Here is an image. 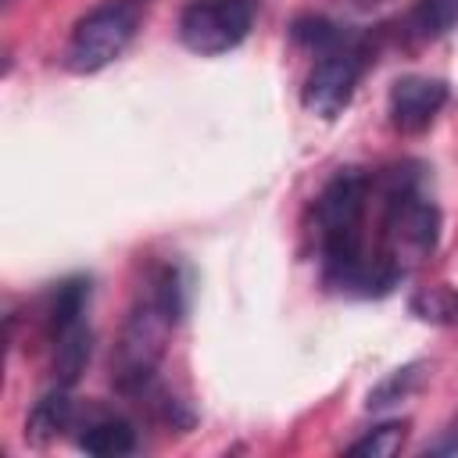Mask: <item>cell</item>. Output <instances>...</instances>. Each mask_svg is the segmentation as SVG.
Here are the masks:
<instances>
[{"instance_id": "277c9868", "label": "cell", "mask_w": 458, "mask_h": 458, "mask_svg": "<svg viewBox=\"0 0 458 458\" xmlns=\"http://www.w3.org/2000/svg\"><path fill=\"white\" fill-rule=\"evenodd\" d=\"M179 318L150 293L143 290L140 301L132 304L125 326H122V340L111 361V379L125 397H136L140 390H147L157 379V361L165 354V340L172 333Z\"/></svg>"}, {"instance_id": "9c48e42d", "label": "cell", "mask_w": 458, "mask_h": 458, "mask_svg": "<svg viewBox=\"0 0 458 458\" xmlns=\"http://www.w3.org/2000/svg\"><path fill=\"white\" fill-rule=\"evenodd\" d=\"M89 293H93L89 276H68V279H61V283L50 290V301H47V311H43L47 340H50V336H57V333H61V329H68V326L86 322Z\"/></svg>"}, {"instance_id": "7c38bea8", "label": "cell", "mask_w": 458, "mask_h": 458, "mask_svg": "<svg viewBox=\"0 0 458 458\" xmlns=\"http://www.w3.org/2000/svg\"><path fill=\"white\" fill-rule=\"evenodd\" d=\"M458 29V0H415V7L404 14L401 32L411 43H429Z\"/></svg>"}, {"instance_id": "8fae6325", "label": "cell", "mask_w": 458, "mask_h": 458, "mask_svg": "<svg viewBox=\"0 0 458 458\" xmlns=\"http://www.w3.org/2000/svg\"><path fill=\"white\" fill-rule=\"evenodd\" d=\"M50 372H54V386H72L82 369L89 365V351H93V333L86 322L61 329L57 336H50Z\"/></svg>"}, {"instance_id": "8992f818", "label": "cell", "mask_w": 458, "mask_h": 458, "mask_svg": "<svg viewBox=\"0 0 458 458\" xmlns=\"http://www.w3.org/2000/svg\"><path fill=\"white\" fill-rule=\"evenodd\" d=\"M261 11V0H190L179 14V43L200 57H218L236 50Z\"/></svg>"}, {"instance_id": "7a4b0ae2", "label": "cell", "mask_w": 458, "mask_h": 458, "mask_svg": "<svg viewBox=\"0 0 458 458\" xmlns=\"http://www.w3.org/2000/svg\"><path fill=\"white\" fill-rule=\"evenodd\" d=\"M379 229L383 254L408 276L411 265L433 254L440 236V211L422 186L419 165H397L379 179Z\"/></svg>"}, {"instance_id": "4fadbf2b", "label": "cell", "mask_w": 458, "mask_h": 458, "mask_svg": "<svg viewBox=\"0 0 458 458\" xmlns=\"http://www.w3.org/2000/svg\"><path fill=\"white\" fill-rule=\"evenodd\" d=\"M426 361H411V365H401V369H394L386 379H379L372 390H369V411H383V408H390V404H401V401H408L419 386H422V379H426Z\"/></svg>"}, {"instance_id": "52a82bcc", "label": "cell", "mask_w": 458, "mask_h": 458, "mask_svg": "<svg viewBox=\"0 0 458 458\" xmlns=\"http://www.w3.org/2000/svg\"><path fill=\"white\" fill-rule=\"evenodd\" d=\"M451 89L444 79H433V75H401L394 79L390 93H386V114H390V125L397 132H422L433 125V118L444 111Z\"/></svg>"}, {"instance_id": "6da1fadb", "label": "cell", "mask_w": 458, "mask_h": 458, "mask_svg": "<svg viewBox=\"0 0 458 458\" xmlns=\"http://www.w3.org/2000/svg\"><path fill=\"white\" fill-rule=\"evenodd\" d=\"M372 186L376 182L361 168H340L315 197V247L322 279L351 297H383L404 279L401 268L365 243Z\"/></svg>"}, {"instance_id": "30bf717a", "label": "cell", "mask_w": 458, "mask_h": 458, "mask_svg": "<svg viewBox=\"0 0 458 458\" xmlns=\"http://www.w3.org/2000/svg\"><path fill=\"white\" fill-rule=\"evenodd\" d=\"M75 419H79V408H75V401L68 397V386H54L50 394H43V397L32 404V411H29V419H25V437H29L32 444H47V440H54V437L75 429Z\"/></svg>"}, {"instance_id": "5bb4252c", "label": "cell", "mask_w": 458, "mask_h": 458, "mask_svg": "<svg viewBox=\"0 0 458 458\" xmlns=\"http://www.w3.org/2000/svg\"><path fill=\"white\" fill-rule=\"evenodd\" d=\"M404 437H408V422H404V419H394V422H383V426L369 429V433H365L361 440H354V444L347 447V454L390 458V454H397V451H401Z\"/></svg>"}, {"instance_id": "3957f363", "label": "cell", "mask_w": 458, "mask_h": 458, "mask_svg": "<svg viewBox=\"0 0 458 458\" xmlns=\"http://www.w3.org/2000/svg\"><path fill=\"white\" fill-rule=\"evenodd\" d=\"M143 25V4L140 0H100L89 7L64 43V68L75 75H93L107 64H114L136 39Z\"/></svg>"}, {"instance_id": "ba28073f", "label": "cell", "mask_w": 458, "mask_h": 458, "mask_svg": "<svg viewBox=\"0 0 458 458\" xmlns=\"http://www.w3.org/2000/svg\"><path fill=\"white\" fill-rule=\"evenodd\" d=\"M75 444L79 451L86 454H97V458H122V454H132L140 437H136V426L114 411H104V408H89V411H79L75 419Z\"/></svg>"}, {"instance_id": "5b68a950", "label": "cell", "mask_w": 458, "mask_h": 458, "mask_svg": "<svg viewBox=\"0 0 458 458\" xmlns=\"http://www.w3.org/2000/svg\"><path fill=\"white\" fill-rule=\"evenodd\" d=\"M369 64H372L369 36L354 32V29H344L340 39H333L326 50L315 54V64H311V72L301 86V104L315 118L333 122L351 104V97H354Z\"/></svg>"}]
</instances>
